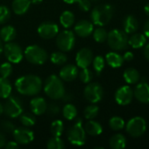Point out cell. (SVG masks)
<instances>
[{
    "label": "cell",
    "instance_id": "cell-54",
    "mask_svg": "<svg viewBox=\"0 0 149 149\" xmlns=\"http://www.w3.org/2000/svg\"><path fill=\"white\" fill-rule=\"evenodd\" d=\"M3 49H4V45H3V44H2V42H1V39H0V55H1V53L3 52Z\"/></svg>",
    "mask_w": 149,
    "mask_h": 149
},
{
    "label": "cell",
    "instance_id": "cell-46",
    "mask_svg": "<svg viewBox=\"0 0 149 149\" xmlns=\"http://www.w3.org/2000/svg\"><path fill=\"white\" fill-rule=\"evenodd\" d=\"M133 58H134V55L132 52H126L123 56V58L126 61H131L133 59Z\"/></svg>",
    "mask_w": 149,
    "mask_h": 149
},
{
    "label": "cell",
    "instance_id": "cell-37",
    "mask_svg": "<svg viewBox=\"0 0 149 149\" xmlns=\"http://www.w3.org/2000/svg\"><path fill=\"white\" fill-rule=\"evenodd\" d=\"M109 125L110 127L114 130V131H119L124 128L125 127V120L119 116H114L112 118H111V120H109Z\"/></svg>",
    "mask_w": 149,
    "mask_h": 149
},
{
    "label": "cell",
    "instance_id": "cell-32",
    "mask_svg": "<svg viewBox=\"0 0 149 149\" xmlns=\"http://www.w3.org/2000/svg\"><path fill=\"white\" fill-rule=\"evenodd\" d=\"M64 130V124L61 120H55L50 126V133L53 136L61 137Z\"/></svg>",
    "mask_w": 149,
    "mask_h": 149
},
{
    "label": "cell",
    "instance_id": "cell-27",
    "mask_svg": "<svg viewBox=\"0 0 149 149\" xmlns=\"http://www.w3.org/2000/svg\"><path fill=\"white\" fill-rule=\"evenodd\" d=\"M124 79L126 80V83L133 85L139 82L140 80V73L139 72L134 69V68H127L123 74Z\"/></svg>",
    "mask_w": 149,
    "mask_h": 149
},
{
    "label": "cell",
    "instance_id": "cell-15",
    "mask_svg": "<svg viewBox=\"0 0 149 149\" xmlns=\"http://www.w3.org/2000/svg\"><path fill=\"white\" fill-rule=\"evenodd\" d=\"M93 52L89 48H82L76 56V63L77 67L83 69L89 67L93 60Z\"/></svg>",
    "mask_w": 149,
    "mask_h": 149
},
{
    "label": "cell",
    "instance_id": "cell-36",
    "mask_svg": "<svg viewBox=\"0 0 149 149\" xmlns=\"http://www.w3.org/2000/svg\"><path fill=\"white\" fill-rule=\"evenodd\" d=\"M108 33L102 26L93 31V38L97 43H104L107 39Z\"/></svg>",
    "mask_w": 149,
    "mask_h": 149
},
{
    "label": "cell",
    "instance_id": "cell-16",
    "mask_svg": "<svg viewBox=\"0 0 149 149\" xmlns=\"http://www.w3.org/2000/svg\"><path fill=\"white\" fill-rule=\"evenodd\" d=\"M94 31L93 24L89 20H80L75 25V32L80 38H87L92 34Z\"/></svg>",
    "mask_w": 149,
    "mask_h": 149
},
{
    "label": "cell",
    "instance_id": "cell-49",
    "mask_svg": "<svg viewBox=\"0 0 149 149\" xmlns=\"http://www.w3.org/2000/svg\"><path fill=\"white\" fill-rule=\"evenodd\" d=\"M5 143H6L5 137H4V135L2 133H0V148H3V147H4Z\"/></svg>",
    "mask_w": 149,
    "mask_h": 149
},
{
    "label": "cell",
    "instance_id": "cell-40",
    "mask_svg": "<svg viewBox=\"0 0 149 149\" xmlns=\"http://www.w3.org/2000/svg\"><path fill=\"white\" fill-rule=\"evenodd\" d=\"M12 65L10 62H4L0 65V76L3 78H9L12 73Z\"/></svg>",
    "mask_w": 149,
    "mask_h": 149
},
{
    "label": "cell",
    "instance_id": "cell-11",
    "mask_svg": "<svg viewBox=\"0 0 149 149\" xmlns=\"http://www.w3.org/2000/svg\"><path fill=\"white\" fill-rule=\"evenodd\" d=\"M147 131V121L142 117H133L126 124V132L134 138L142 136Z\"/></svg>",
    "mask_w": 149,
    "mask_h": 149
},
{
    "label": "cell",
    "instance_id": "cell-34",
    "mask_svg": "<svg viewBox=\"0 0 149 149\" xmlns=\"http://www.w3.org/2000/svg\"><path fill=\"white\" fill-rule=\"evenodd\" d=\"M47 147L48 149H62L65 148V144L61 137L53 136L47 141Z\"/></svg>",
    "mask_w": 149,
    "mask_h": 149
},
{
    "label": "cell",
    "instance_id": "cell-50",
    "mask_svg": "<svg viewBox=\"0 0 149 149\" xmlns=\"http://www.w3.org/2000/svg\"><path fill=\"white\" fill-rule=\"evenodd\" d=\"M143 54H144L145 58H146L148 60H149V44L145 46V48H144V50H143Z\"/></svg>",
    "mask_w": 149,
    "mask_h": 149
},
{
    "label": "cell",
    "instance_id": "cell-24",
    "mask_svg": "<svg viewBox=\"0 0 149 149\" xmlns=\"http://www.w3.org/2000/svg\"><path fill=\"white\" fill-rule=\"evenodd\" d=\"M16 37V30L11 25H4L0 30V38L4 42H11Z\"/></svg>",
    "mask_w": 149,
    "mask_h": 149
},
{
    "label": "cell",
    "instance_id": "cell-1",
    "mask_svg": "<svg viewBox=\"0 0 149 149\" xmlns=\"http://www.w3.org/2000/svg\"><path fill=\"white\" fill-rule=\"evenodd\" d=\"M15 87L18 93L25 96H34L42 89V80L39 76L29 74L17 79Z\"/></svg>",
    "mask_w": 149,
    "mask_h": 149
},
{
    "label": "cell",
    "instance_id": "cell-56",
    "mask_svg": "<svg viewBox=\"0 0 149 149\" xmlns=\"http://www.w3.org/2000/svg\"><path fill=\"white\" fill-rule=\"evenodd\" d=\"M90 1H92V2H97V1H98V0H90Z\"/></svg>",
    "mask_w": 149,
    "mask_h": 149
},
{
    "label": "cell",
    "instance_id": "cell-21",
    "mask_svg": "<svg viewBox=\"0 0 149 149\" xmlns=\"http://www.w3.org/2000/svg\"><path fill=\"white\" fill-rule=\"evenodd\" d=\"M84 130L86 134L91 136H97L103 133V127L101 124L93 120H89V121L85 124Z\"/></svg>",
    "mask_w": 149,
    "mask_h": 149
},
{
    "label": "cell",
    "instance_id": "cell-3",
    "mask_svg": "<svg viewBox=\"0 0 149 149\" xmlns=\"http://www.w3.org/2000/svg\"><path fill=\"white\" fill-rule=\"evenodd\" d=\"M113 13L114 8L111 4H100L92 10L90 17L94 24L104 26L112 20Z\"/></svg>",
    "mask_w": 149,
    "mask_h": 149
},
{
    "label": "cell",
    "instance_id": "cell-35",
    "mask_svg": "<svg viewBox=\"0 0 149 149\" xmlns=\"http://www.w3.org/2000/svg\"><path fill=\"white\" fill-rule=\"evenodd\" d=\"M98 113H99V107L95 104H91L84 109L83 115L87 120H93L97 116Z\"/></svg>",
    "mask_w": 149,
    "mask_h": 149
},
{
    "label": "cell",
    "instance_id": "cell-25",
    "mask_svg": "<svg viewBox=\"0 0 149 149\" xmlns=\"http://www.w3.org/2000/svg\"><path fill=\"white\" fill-rule=\"evenodd\" d=\"M109 144H110L111 148L123 149L126 146V139L123 134H117L111 137Z\"/></svg>",
    "mask_w": 149,
    "mask_h": 149
},
{
    "label": "cell",
    "instance_id": "cell-20",
    "mask_svg": "<svg viewBox=\"0 0 149 149\" xmlns=\"http://www.w3.org/2000/svg\"><path fill=\"white\" fill-rule=\"evenodd\" d=\"M123 27H124V31L126 34L134 33L139 27V23L137 18L133 15L126 16L123 21Z\"/></svg>",
    "mask_w": 149,
    "mask_h": 149
},
{
    "label": "cell",
    "instance_id": "cell-8",
    "mask_svg": "<svg viewBox=\"0 0 149 149\" xmlns=\"http://www.w3.org/2000/svg\"><path fill=\"white\" fill-rule=\"evenodd\" d=\"M3 52L7 60L12 64H18L24 58V52L17 43L7 42L4 45Z\"/></svg>",
    "mask_w": 149,
    "mask_h": 149
},
{
    "label": "cell",
    "instance_id": "cell-14",
    "mask_svg": "<svg viewBox=\"0 0 149 149\" xmlns=\"http://www.w3.org/2000/svg\"><path fill=\"white\" fill-rule=\"evenodd\" d=\"M115 100L120 106L129 105L133 98V91L129 86H120L115 93Z\"/></svg>",
    "mask_w": 149,
    "mask_h": 149
},
{
    "label": "cell",
    "instance_id": "cell-55",
    "mask_svg": "<svg viewBox=\"0 0 149 149\" xmlns=\"http://www.w3.org/2000/svg\"><path fill=\"white\" fill-rule=\"evenodd\" d=\"M4 113V106L0 103V115Z\"/></svg>",
    "mask_w": 149,
    "mask_h": 149
},
{
    "label": "cell",
    "instance_id": "cell-53",
    "mask_svg": "<svg viewBox=\"0 0 149 149\" xmlns=\"http://www.w3.org/2000/svg\"><path fill=\"white\" fill-rule=\"evenodd\" d=\"M144 11H145V13L149 16V3H148L145 7H144Z\"/></svg>",
    "mask_w": 149,
    "mask_h": 149
},
{
    "label": "cell",
    "instance_id": "cell-26",
    "mask_svg": "<svg viewBox=\"0 0 149 149\" xmlns=\"http://www.w3.org/2000/svg\"><path fill=\"white\" fill-rule=\"evenodd\" d=\"M147 43V38L144 34L135 33L130 38H128V45H130L134 49H139L143 47Z\"/></svg>",
    "mask_w": 149,
    "mask_h": 149
},
{
    "label": "cell",
    "instance_id": "cell-47",
    "mask_svg": "<svg viewBox=\"0 0 149 149\" xmlns=\"http://www.w3.org/2000/svg\"><path fill=\"white\" fill-rule=\"evenodd\" d=\"M72 99H73V94L70 93H65L64 95H63V97L61 98V100L64 102H69V101L72 100Z\"/></svg>",
    "mask_w": 149,
    "mask_h": 149
},
{
    "label": "cell",
    "instance_id": "cell-2",
    "mask_svg": "<svg viewBox=\"0 0 149 149\" xmlns=\"http://www.w3.org/2000/svg\"><path fill=\"white\" fill-rule=\"evenodd\" d=\"M44 92L52 100H61L66 93L62 79L56 75H50L45 80Z\"/></svg>",
    "mask_w": 149,
    "mask_h": 149
},
{
    "label": "cell",
    "instance_id": "cell-33",
    "mask_svg": "<svg viewBox=\"0 0 149 149\" xmlns=\"http://www.w3.org/2000/svg\"><path fill=\"white\" fill-rule=\"evenodd\" d=\"M67 55L64 53V52H54L50 56V60L53 64L57 65H62L67 62Z\"/></svg>",
    "mask_w": 149,
    "mask_h": 149
},
{
    "label": "cell",
    "instance_id": "cell-44",
    "mask_svg": "<svg viewBox=\"0 0 149 149\" xmlns=\"http://www.w3.org/2000/svg\"><path fill=\"white\" fill-rule=\"evenodd\" d=\"M77 3L82 11H89L91 8V1L90 0H79Z\"/></svg>",
    "mask_w": 149,
    "mask_h": 149
},
{
    "label": "cell",
    "instance_id": "cell-31",
    "mask_svg": "<svg viewBox=\"0 0 149 149\" xmlns=\"http://www.w3.org/2000/svg\"><path fill=\"white\" fill-rule=\"evenodd\" d=\"M19 121L20 123L25 127H32L36 123V118L33 113H22L19 116Z\"/></svg>",
    "mask_w": 149,
    "mask_h": 149
},
{
    "label": "cell",
    "instance_id": "cell-28",
    "mask_svg": "<svg viewBox=\"0 0 149 149\" xmlns=\"http://www.w3.org/2000/svg\"><path fill=\"white\" fill-rule=\"evenodd\" d=\"M60 23L64 28H66V29L70 28L75 24L74 13L69 10L63 11L60 16Z\"/></svg>",
    "mask_w": 149,
    "mask_h": 149
},
{
    "label": "cell",
    "instance_id": "cell-39",
    "mask_svg": "<svg viewBox=\"0 0 149 149\" xmlns=\"http://www.w3.org/2000/svg\"><path fill=\"white\" fill-rule=\"evenodd\" d=\"M79 78L81 79V81L83 83L88 84L90 83L92 79H93V72L91 70H90L88 67L86 68H83L82 71L79 72Z\"/></svg>",
    "mask_w": 149,
    "mask_h": 149
},
{
    "label": "cell",
    "instance_id": "cell-19",
    "mask_svg": "<svg viewBox=\"0 0 149 149\" xmlns=\"http://www.w3.org/2000/svg\"><path fill=\"white\" fill-rule=\"evenodd\" d=\"M47 104L44 98L42 97H36L33 98L30 101V107L31 111L34 115H41L46 113Z\"/></svg>",
    "mask_w": 149,
    "mask_h": 149
},
{
    "label": "cell",
    "instance_id": "cell-30",
    "mask_svg": "<svg viewBox=\"0 0 149 149\" xmlns=\"http://www.w3.org/2000/svg\"><path fill=\"white\" fill-rule=\"evenodd\" d=\"M63 117L68 120H73L77 116V109L75 105L71 103H68L63 107L62 109Z\"/></svg>",
    "mask_w": 149,
    "mask_h": 149
},
{
    "label": "cell",
    "instance_id": "cell-17",
    "mask_svg": "<svg viewBox=\"0 0 149 149\" xmlns=\"http://www.w3.org/2000/svg\"><path fill=\"white\" fill-rule=\"evenodd\" d=\"M78 76V68L75 65H64L59 73V77L62 81H73Z\"/></svg>",
    "mask_w": 149,
    "mask_h": 149
},
{
    "label": "cell",
    "instance_id": "cell-18",
    "mask_svg": "<svg viewBox=\"0 0 149 149\" xmlns=\"http://www.w3.org/2000/svg\"><path fill=\"white\" fill-rule=\"evenodd\" d=\"M133 95L141 103H149V84L147 82H141L138 84L134 89Z\"/></svg>",
    "mask_w": 149,
    "mask_h": 149
},
{
    "label": "cell",
    "instance_id": "cell-9",
    "mask_svg": "<svg viewBox=\"0 0 149 149\" xmlns=\"http://www.w3.org/2000/svg\"><path fill=\"white\" fill-rule=\"evenodd\" d=\"M4 105V113L10 118H17L23 113V103L18 97H8Z\"/></svg>",
    "mask_w": 149,
    "mask_h": 149
},
{
    "label": "cell",
    "instance_id": "cell-41",
    "mask_svg": "<svg viewBox=\"0 0 149 149\" xmlns=\"http://www.w3.org/2000/svg\"><path fill=\"white\" fill-rule=\"evenodd\" d=\"M11 17V12L8 7L4 5H0V24L6 23Z\"/></svg>",
    "mask_w": 149,
    "mask_h": 149
},
{
    "label": "cell",
    "instance_id": "cell-12",
    "mask_svg": "<svg viewBox=\"0 0 149 149\" xmlns=\"http://www.w3.org/2000/svg\"><path fill=\"white\" fill-rule=\"evenodd\" d=\"M37 32L40 38L50 39L57 36L59 33V26L54 22H44L39 25Z\"/></svg>",
    "mask_w": 149,
    "mask_h": 149
},
{
    "label": "cell",
    "instance_id": "cell-5",
    "mask_svg": "<svg viewBox=\"0 0 149 149\" xmlns=\"http://www.w3.org/2000/svg\"><path fill=\"white\" fill-rule=\"evenodd\" d=\"M109 46L114 51H122L128 46V37L124 31L119 29L112 30L107 36Z\"/></svg>",
    "mask_w": 149,
    "mask_h": 149
},
{
    "label": "cell",
    "instance_id": "cell-7",
    "mask_svg": "<svg viewBox=\"0 0 149 149\" xmlns=\"http://www.w3.org/2000/svg\"><path fill=\"white\" fill-rule=\"evenodd\" d=\"M75 45H76V36L73 31L69 30H65L57 34L56 45L60 51L69 52L74 48Z\"/></svg>",
    "mask_w": 149,
    "mask_h": 149
},
{
    "label": "cell",
    "instance_id": "cell-6",
    "mask_svg": "<svg viewBox=\"0 0 149 149\" xmlns=\"http://www.w3.org/2000/svg\"><path fill=\"white\" fill-rule=\"evenodd\" d=\"M24 57L32 65H43L48 58L46 50L37 45L27 46L24 52Z\"/></svg>",
    "mask_w": 149,
    "mask_h": 149
},
{
    "label": "cell",
    "instance_id": "cell-4",
    "mask_svg": "<svg viewBox=\"0 0 149 149\" xmlns=\"http://www.w3.org/2000/svg\"><path fill=\"white\" fill-rule=\"evenodd\" d=\"M67 137L70 144L81 147L85 144L86 141V132L83 127L82 119L76 120L72 127H69L67 133Z\"/></svg>",
    "mask_w": 149,
    "mask_h": 149
},
{
    "label": "cell",
    "instance_id": "cell-42",
    "mask_svg": "<svg viewBox=\"0 0 149 149\" xmlns=\"http://www.w3.org/2000/svg\"><path fill=\"white\" fill-rule=\"evenodd\" d=\"M60 111H61L60 107H59L57 104L51 103V104L47 105L46 113H47V115H49V116H55V115H57V114L60 113Z\"/></svg>",
    "mask_w": 149,
    "mask_h": 149
},
{
    "label": "cell",
    "instance_id": "cell-48",
    "mask_svg": "<svg viewBox=\"0 0 149 149\" xmlns=\"http://www.w3.org/2000/svg\"><path fill=\"white\" fill-rule=\"evenodd\" d=\"M144 35L149 38V20H148L144 25Z\"/></svg>",
    "mask_w": 149,
    "mask_h": 149
},
{
    "label": "cell",
    "instance_id": "cell-10",
    "mask_svg": "<svg viewBox=\"0 0 149 149\" xmlns=\"http://www.w3.org/2000/svg\"><path fill=\"white\" fill-rule=\"evenodd\" d=\"M83 94L85 99L91 104H97L100 102L104 97V90L100 84L97 82L88 83L84 88Z\"/></svg>",
    "mask_w": 149,
    "mask_h": 149
},
{
    "label": "cell",
    "instance_id": "cell-52",
    "mask_svg": "<svg viewBox=\"0 0 149 149\" xmlns=\"http://www.w3.org/2000/svg\"><path fill=\"white\" fill-rule=\"evenodd\" d=\"M42 1H43V0H30L31 3H32V4H39V3H40Z\"/></svg>",
    "mask_w": 149,
    "mask_h": 149
},
{
    "label": "cell",
    "instance_id": "cell-51",
    "mask_svg": "<svg viewBox=\"0 0 149 149\" xmlns=\"http://www.w3.org/2000/svg\"><path fill=\"white\" fill-rule=\"evenodd\" d=\"M66 3H68V4H72V3H77L79 0H63Z\"/></svg>",
    "mask_w": 149,
    "mask_h": 149
},
{
    "label": "cell",
    "instance_id": "cell-45",
    "mask_svg": "<svg viewBox=\"0 0 149 149\" xmlns=\"http://www.w3.org/2000/svg\"><path fill=\"white\" fill-rule=\"evenodd\" d=\"M4 148L6 149H18L19 148V144L17 143L16 141H9L5 143Z\"/></svg>",
    "mask_w": 149,
    "mask_h": 149
},
{
    "label": "cell",
    "instance_id": "cell-13",
    "mask_svg": "<svg viewBox=\"0 0 149 149\" xmlns=\"http://www.w3.org/2000/svg\"><path fill=\"white\" fill-rule=\"evenodd\" d=\"M13 138L19 145H27L34 140V134L29 128L18 127L13 130Z\"/></svg>",
    "mask_w": 149,
    "mask_h": 149
},
{
    "label": "cell",
    "instance_id": "cell-22",
    "mask_svg": "<svg viewBox=\"0 0 149 149\" xmlns=\"http://www.w3.org/2000/svg\"><path fill=\"white\" fill-rule=\"evenodd\" d=\"M30 5H31L30 0H13L11 7L15 14L23 15L29 10Z\"/></svg>",
    "mask_w": 149,
    "mask_h": 149
},
{
    "label": "cell",
    "instance_id": "cell-43",
    "mask_svg": "<svg viewBox=\"0 0 149 149\" xmlns=\"http://www.w3.org/2000/svg\"><path fill=\"white\" fill-rule=\"evenodd\" d=\"M1 127H2V130L6 132V133H12L13 130L15 129L14 127V125L12 122L9 121V120H3L1 122Z\"/></svg>",
    "mask_w": 149,
    "mask_h": 149
},
{
    "label": "cell",
    "instance_id": "cell-23",
    "mask_svg": "<svg viewBox=\"0 0 149 149\" xmlns=\"http://www.w3.org/2000/svg\"><path fill=\"white\" fill-rule=\"evenodd\" d=\"M105 59L107 64L112 68H119L123 65V62L125 61L123 56L113 52L107 53L105 56Z\"/></svg>",
    "mask_w": 149,
    "mask_h": 149
},
{
    "label": "cell",
    "instance_id": "cell-29",
    "mask_svg": "<svg viewBox=\"0 0 149 149\" xmlns=\"http://www.w3.org/2000/svg\"><path fill=\"white\" fill-rule=\"evenodd\" d=\"M12 91V86L11 82L6 79L0 77V98L7 99Z\"/></svg>",
    "mask_w": 149,
    "mask_h": 149
},
{
    "label": "cell",
    "instance_id": "cell-38",
    "mask_svg": "<svg viewBox=\"0 0 149 149\" xmlns=\"http://www.w3.org/2000/svg\"><path fill=\"white\" fill-rule=\"evenodd\" d=\"M92 65H93L94 71L97 72V75H99L102 72V71L104 70V68H105V60L102 56H97V57L93 58Z\"/></svg>",
    "mask_w": 149,
    "mask_h": 149
}]
</instances>
